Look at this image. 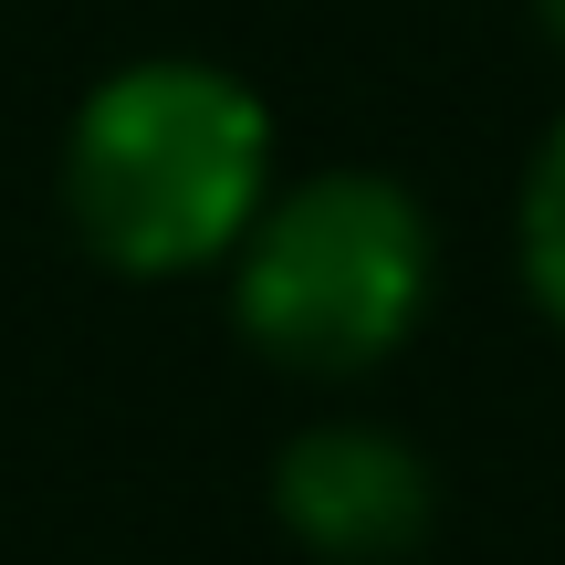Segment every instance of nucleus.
<instances>
[{"instance_id":"f257e3e1","label":"nucleus","mask_w":565,"mask_h":565,"mask_svg":"<svg viewBox=\"0 0 565 565\" xmlns=\"http://www.w3.org/2000/svg\"><path fill=\"white\" fill-rule=\"evenodd\" d=\"M273 189V105L200 53L116 63L63 126V221L137 282L231 263Z\"/></svg>"},{"instance_id":"f03ea898","label":"nucleus","mask_w":565,"mask_h":565,"mask_svg":"<svg viewBox=\"0 0 565 565\" xmlns=\"http://www.w3.org/2000/svg\"><path fill=\"white\" fill-rule=\"evenodd\" d=\"M440 231L377 168L282 179L231 252V324L282 377H366L429 315Z\"/></svg>"},{"instance_id":"7ed1b4c3","label":"nucleus","mask_w":565,"mask_h":565,"mask_svg":"<svg viewBox=\"0 0 565 565\" xmlns=\"http://www.w3.org/2000/svg\"><path fill=\"white\" fill-rule=\"evenodd\" d=\"M273 524L315 565H408L440 524V482L408 429L315 419L273 450Z\"/></svg>"},{"instance_id":"20e7f679","label":"nucleus","mask_w":565,"mask_h":565,"mask_svg":"<svg viewBox=\"0 0 565 565\" xmlns=\"http://www.w3.org/2000/svg\"><path fill=\"white\" fill-rule=\"evenodd\" d=\"M513 263H524V294L545 303V324L565 335V116L545 126L524 168V200H513Z\"/></svg>"},{"instance_id":"39448f33","label":"nucleus","mask_w":565,"mask_h":565,"mask_svg":"<svg viewBox=\"0 0 565 565\" xmlns=\"http://www.w3.org/2000/svg\"><path fill=\"white\" fill-rule=\"evenodd\" d=\"M524 11H534V32H545V42H555V63H565V0H524Z\"/></svg>"}]
</instances>
